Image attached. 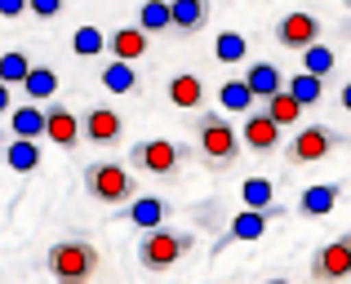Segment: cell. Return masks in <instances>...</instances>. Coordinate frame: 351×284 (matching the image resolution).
<instances>
[{
    "mask_svg": "<svg viewBox=\"0 0 351 284\" xmlns=\"http://www.w3.org/2000/svg\"><path fill=\"white\" fill-rule=\"evenodd\" d=\"M191 129H196V155H200L205 169L227 173L240 160V133H236V125H232L227 112L209 107V112H200L196 120H191Z\"/></svg>",
    "mask_w": 351,
    "mask_h": 284,
    "instance_id": "1",
    "label": "cell"
},
{
    "mask_svg": "<svg viewBox=\"0 0 351 284\" xmlns=\"http://www.w3.org/2000/svg\"><path fill=\"white\" fill-rule=\"evenodd\" d=\"M85 191H89V200H98V205H107V209H120L125 200H134L138 196V178H134V169L129 164H120V160H94V164H85Z\"/></svg>",
    "mask_w": 351,
    "mask_h": 284,
    "instance_id": "2",
    "label": "cell"
},
{
    "mask_svg": "<svg viewBox=\"0 0 351 284\" xmlns=\"http://www.w3.org/2000/svg\"><path fill=\"white\" fill-rule=\"evenodd\" d=\"M98 267H103V258H98V249L89 240H58V244L45 249V271H49L53 280H62V284L94 280Z\"/></svg>",
    "mask_w": 351,
    "mask_h": 284,
    "instance_id": "3",
    "label": "cell"
},
{
    "mask_svg": "<svg viewBox=\"0 0 351 284\" xmlns=\"http://www.w3.org/2000/svg\"><path fill=\"white\" fill-rule=\"evenodd\" d=\"M187 160H191V146L169 138H147L129 146V169L143 173V178H178Z\"/></svg>",
    "mask_w": 351,
    "mask_h": 284,
    "instance_id": "4",
    "label": "cell"
},
{
    "mask_svg": "<svg viewBox=\"0 0 351 284\" xmlns=\"http://www.w3.org/2000/svg\"><path fill=\"white\" fill-rule=\"evenodd\" d=\"M196 249V235L191 231H169V227H152V231L143 235V244H138V267L143 271H169L178 267L187 253Z\"/></svg>",
    "mask_w": 351,
    "mask_h": 284,
    "instance_id": "5",
    "label": "cell"
},
{
    "mask_svg": "<svg viewBox=\"0 0 351 284\" xmlns=\"http://www.w3.org/2000/svg\"><path fill=\"white\" fill-rule=\"evenodd\" d=\"M343 146H351L343 129H334V125H302L289 142H280V151L289 164H320L334 151H343Z\"/></svg>",
    "mask_w": 351,
    "mask_h": 284,
    "instance_id": "6",
    "label": "cell"
},
{
    "mask_svg": "<svg viewBox=\"0 0 351 284\" xmlns=\"http://www.w3.org/2000/svg\"><path fill=\"white\" fill-rule=\"evenodd\" d=\"M125 133H129V120H125V112L112 107V103H98V107H89V112L80 116V142L120 146V142H125Z\"/></svg>",
    "mask_w": 351,
    "mask_h": 284,
    "instance_id": "7",
    "label": "cell"
},
{
    "mask_svg": "<svg viewBox=\"0 0 351 284\" xmlns=\"http://www.w3.org/2000/svg\"><path fill=\"white\" fill-rule=\"evenodd\" d=\"M236 133H240V146H249L254 155H271L276 146L285 142V129H280V125H276L258 103L249 107V112H240V129H236Z\"/></svg>",
    "mask_w": 351,
    "mask_h": 284,
    "instance_id": "8",
    "label": "cell"
},
{
    "mask_svg": "<svg viewBox=\"0 0 351 284\" xmlns=\"http://www.w3.org/2000/svg\"><path fill=\"white\" fill-rule=\"evenodd\" d=\"M347 276H351V231L334 235L329 244H320V249L311 253V280L334 284V280H347Z\"/></svg>",
    "mask_w": 351,
    "mask_h": 284,
    "instance_id": "9",
    "label": "cell"
},
{
    "mask_svg": "<svg viewBox=\"0 0 351 284\" xmlns=\"http://www.w3.org/2000/svg\"><path fill=\"white\" fill-rule=\"evenodd\" d=\"M311 40H320V18L311 14V9H289V14L276 23V44L289 53L307 49Z\"/></svg>",
    "mask_w": 351,
    "mask_h": 284,
    "instance_id": "10",
    "label": "cell"
},
{
    "mask_svg": "<svg viewBox=\"0 0 351 284\" xmlns=\"http://www.w3.org/2000/svg\"><path fill=\"white\" fill-rule=\"evenodd\" d=\"M45 142H53V146H62V151H76L80 146V116L71 112V107H62V103H45V133H40Z\"/></svg>",
    "mask_w": 351,
    "mask_h": 284,
    "instance_id": "11",
    "label": "cell"
},
{
    "mask_svg": "<svg viewBox=\"0 0 351 284\" xmlns=\"http://www.w3.org/2000/svg\"><path fill=\"white\" fill-rule=\"evenodd\" d=\"M209 0H169V31L173 36H200L205 31V23H209Z\"/></svg>",
    "mask_w": 351,
    "mask_h": 284,
    "instance_id": "12",
    "label": "cell"
},
{
    "mask_svg": "<svg viewBox=\"0 0 351 284\" xmlns=\"http://www.w3.org/2000/svg\"><path fill=\"white\" fill-rule=\"evenodd\" d=\"M165 94H169L173 107H187V112H196V107H205V80H200L196 71H173L169 85H165Z\"/></svg>",
    "mask_w": 351,
    "mask_h": 284,
    "instance_id": "13",
    "label": "cell"
},
{
    "mask_svg": "<svg viewBox=\"0 0 351 284\" xmlns=\"http://www.w3.org/2000/svg\"><path fill=\"white\" fill-rule=\"evenodd\" d=\"M9 138H40L45 133V103H32V98H27L23 107H9Z\"/></svg>",
    "mask_w": 351,
    "mask_h": 284,
    "instance_id": "14",
    "label": "cell"
},
{
    "mask_svg": "<svg viewBox=\"0 0 351 284\" xmlns=\"http://www.w3.org/2000/svg\"><path fill=\"white\" fill-rule=\"evenodd\" d=\"M280 214V205H267V209H245V214L232 218L227 227V240H263L267 235V222Z\"/></svg>",
    "mask_w": 351,
    "mask_h": 284,
    "instance_id": "15",
    "label": "cell"
},
{
    "mask_svg": "<svg viewBox=\"0 0 351 284\" xmlns=\"http://www.w3.org/2000/svg\"><path fill=\"white\" fill-rule=\"evenodd\" d=\"M120 209H125V218L134 227H143V231H152V227H160L165 218H169V200H160V196H134Z\"/></svg>",
    "mask_w": 351,
    "mask_h": 284,
    "instance_id": "16",
    "label": "cell"
},
{
    "mask_svg": "<svg viewBox=\"0 0 351 284\" xmlns=\"http://www.w3.org/2000/svg\"><path fill=\"white\" fill-rule=\"evenodd\" d=\"M107 49H112L120 62H138V58H147L152 40H147V31H143V27H120V31L107 36Z\"/></svg>",
    "mask_w": 351,
    "mask_h": 284,
    "instance_id": "17",
    "label": "cell"
},
{
    "mask_svg": "<svg viewBox=\"0 0 351 284\" xmlns=\"http://www.w3.org/2000/svg\"><path fill=\"white\" fill-rule=\"evenodd\" d=\"M18 89H23L32 103H49V98L58 94V71L45 67V62H32V67H27V76L18 80Z\"/></svg>",
    "mask_w": 351,
    "mask_h": 284,
    "instance_id": "18",
    "label": "cell"
},
{
    "mask_svg": "<svg viewBox=\"0 0 351 284\" xmlns=\"http://www.w3.org/2000/svg\"><path fill=\"white\" fill-rule=\"evenodd\" d=\"M338 200H343V187H338V182H320V187H307V191L298 196V214L325 218V214H334Z\"/></svg>",
    "mask_w": 351,
    "mask_h": 284,
    "instance_id": "19",
    "label": "cell"
},
{
    "mask_svg": "<svg viewBox=\"0 0 351 284\" xmlns=\"http://www.w3.org/2000/svg\"><path fill=\"white\" fill-rule=\"evenodd\" d=\"M5 164L14 173H32L40 169V138H5Z\"/></svg>",
    "mask_w": 351,
    "mask_h": 284,
    "instance_id": "20",
    "label": "cell"
},
{
    "mask_svg": "<svg viewBox=\"0 0 351 284\" xmlns=\"http://www.w3.org/2000/svg\"><path fill=\"white\" fill-rule=\"evenodd\" d=\"M249 85V94L258 98V103H263V98H271L276 89L285 85V76H280V67H271V62H249V71L245 76H240Z\"/></svg>",
    "mask_w": 351,
    "mask_h": 284,
    "instance_id": "21",
    "label": "cell"
},
{
    "mask_svg": "<svg viewBox=\"0 0 351 284\" xmlns=\"http://www.w3.org/2000/svg\"><path fill=\"white\" fill-rule=\"evenodd\" d=\"M263 112L271 116V120L280 125V129H289V125H298V120H302V103H298V98H293L285 85L276 89L271 98H263Z\"/></svg>",
    "mask_w": 351,
    "mask_h": 284,
    "instance_id": "22",
    "label": "cell"
},
{
    "mask_svg": "<svg viewBox=\"0 0 351 284\" xmlns=\"http://www.w3.org/2000/svg\"><path fill=\"white\" fill-rule=\"evenodd\" d=\"M298 53H302V71H311V76H320V80L338 71V53L329 49L325 40H311L307 49H298Z\"/></svg>",
    "mask_w": 351,
    "mask_h": 284,
    "instance_id": "23",
    "label": "cell"
},
{
    "mask_svg": "<svg viewBox=\"0 0 351 284\" xmlns=\"http://www.w3.org/2000/svg\"><path fill=\"white\" fill-rule=\"evenodd\" d=\"M103 85L112 89V94H143V80H138V71L129 67V62H107L103 67Z\"/></svg>",
    "mask_w": 351,
    "mask_h": 284,
    "instance_id": "24",
    "label": "cell"
},
{
    "mask_svg": "<svg viewBox=\"0 0 351 284\" xmlns=\"http://www.w3.org/2000/svg\"><path fill=\"white\" fill-rule=\"evenodd\" d=\"M258 98L249 94V85L245 80H223V89H218V112H227V116H240V112H249Z\"/></svg>",
    "mask_w": 351,
    "mask_h": 284,
    "instance_id": "25",
    "label": "cell"
},
{
    "mask_svg": "<svg viewBox=\"0 0 351 284\" xmlns=\"http://www.w3.org/2000/svg\"><path fill=\"white\" fill-rule=\"evenodd\" d=\"M285 89H289V94L298 98L302 107H316L320 98H325V80L311 76V71H298V76H289V80H285Z\"/></svg>",
    "mask_w": 351,
    "mask_h": 284,
    "instance_id": "26",
    "label": "cell"
},
{
    "mask_svg": "<svg viewBox=\"0 0 351 284\" xmlns=\"http://www.w3.org/2000/svg\"><path fill=\"white\" fill-rule=\"evenodd\" d=\"M138 27H143L147 36L169 31V0H143V9H138Z\"/></svg>",
    "mask_w": 351,
    "mask_h": 284,
    "instance_id": "27",
    "label": "cell"
},
{
    "mask_svg": "<svg viewBox=\"0 0 351 284\" xmlns=\"http://www.w3.org/2000/svg\"><path fill=\"white\" fill-rule=\"evenodd\" d=\"M107 49V36L98 31V27H76V36H71V53L76 58H94V53Z\"/></svg>",
    "mask_w": 351,
    "mask_h": 284,
    "instance_id": "28",
    "label": "cell"
},
{
    "mask_svg": "<svg viewBox=\"0 0 351 284\" xmlns=\"http://www.w3.org/2000/svg\"><path fill=\"white\" fill-rule=\"evenodd\" d=\"M27 67H32L27 49H5V53H0V80H5V85L18 89V80L27 76Z\"/></svg>",
    "mask_w": 351,
    "mask_h": 284,
    "instance_id": "29",
    "label": "cell"
},
{
    "mask_svg": "<svg viewBox=\"0 0 351 284\" xmlns=\"http://www.w3.org/2000/svg\"><path fill=\"white\" fill-rule=\"evenodd\" d=\"M240 200H245V209H267V205H276V187L267 178H249L240 187Z\"/></svg>",
    "mask_w": 351,
    "mask_h": 284,
    "instance_id": "30",
    "label": "cell"
},
{
    "mask_svg": "<svg viewBox=\"0 0 351 284\" xmlns=\"http://www.w3.org/2000/svg\"><path fill=\"white\" fill-rule=\"evenodd\" d=\"M249 53V44H245V36L240 31H223L218 36V44H214V58L218 62H240Z\"/></svg>",
    "mask_w": 351,
    "mask_h": 284,
    "instance_id": "31",
    "label": "cell"
},
{
    "mask_svg": "<svg viewBox=\"0 0 351 284\" xmlns=\"http://www.w3.org/2000/svg\"><path fill=\"white\" fill-rule=\"evenodd\" d=\"M62 5H67V0H27V14H36V18H58Z\"/></svg>",
    "mask_w": 351,
    "mask_h": 284,
    "instance_id": "32",
    "label": "cell"
},
{
    "mask_svg": "<svg viewBox=\"0 0 351 284\" xmlns=\"http://www.w3.org/2000/svg\"><path fill=\"white\" fill-rule=\"evenodd\" d=\"M27 14V0H0V18H18Z\"/></svg>",
    "mask_w": 351,
    "mask_h": 284,
    "instance_id": "33",
    "label": "cell"
},
{
    "mask_svg": "<svg viewBox=\"0 0 351 284\" xmlns=\"http://www.w3.org/2000/svg\"><path fill=\"white\" fill-rule=\"evenodd\" d=\"M9 107H14V85H5V80H0V116H5Z\"/></svg>",
    "mask_w": 351,
    "mask_h": 284,
    "instance_id": "34",
    "label": "cell"
},
{
    "mask_svg": "<svg viewBox=\"0 0 351 284\" xmlns=\"http://www.w3.org/2000/svg\"><path fill=\"white\" fill-rule=\"evenodd\" d=\"M338 103H343L347 112H351V80H347V85H343V94H338Z\"/></svg>",
    "mask_w": 351,
    "mask_h": 284,
    "instance_id": "35",
    "label": "cell"
},
{
    "mask_svg": "<svg viewBox=\"0 0 351 284\" xmlns=\"http://www.w3.org/2000/svg\"><path fill=\"white\" fill-rule=\"evenodd\" d=\"M5 138H9V133H5V129H0V142H5Z\"/></svg>",
    "mask_w": 351,
    "mask_h": 284,
    "instance_id": "36",
    "label": "cell"
},
{
    "mask_svg": "<svg viewBox=\"0 0 351 284\" xmlns=\"http://www.w3.org/2000/svg\"><path fill=\"white\" fill-rule=\"evenodd\" d=\"M343 5H347V9H351V0H343Z\"/></svg>",
    "mask_w": 351,
    "mask_h": 284,
    "instance_id": "37",
    "label": "cell"
}]
</instances>
